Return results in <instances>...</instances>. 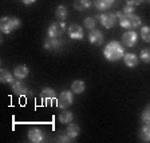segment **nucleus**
<instances>
[{
  "mask_svg": "<svg viewBox=\"0 0 150 143\" xmlns=\"http://www.w3.org/2000/svg\"><path fill=\"white\" fill-rule=\"evenodd\" d=\"M103 55L107 60L110 62H117L121 58H123L125 55V50H123V46H122L119 42H110L105 50H103Z\"/></svg>",
  "mask_w": 150,
  "mask_h": 143,
  "instance_id": "f257e3e1",
  "label": "nucleus"
},
{
  "mask_svg": "<svg viewBox=\"0 0 150 143\" xmlns=\"http://www.w3.org/2000/svg\"><path fill=\"white\" fill-rule=\"evenodd\" d=\"M117 16L119 18V25L126 30H134L138 28L142 23L141 18L135 13H122V12H117Z\"/></svg>",
  "mask_w": 150,
  "mask_h": 143,
  "instance_id": "f03ea898",
  "label": "nucleus"
},
{
  "mask_svg": "<svg viewBox=\"0 0 150 143\" xmlns=\"http://www.w3.org/2000/svg\"><path fill=\"white\" fill-rule=\"evenodd\" d=\"M22 25V22L18 18H11V16H4L0 20V30L3 34H9V32L18 30Z\"/></svg>",
  "mask_w": 150,
  "mask_h": 143,
  "instance_id": "7ed1b4c3",
  "label": "nucleus"
},
{
  "mask_svg": "<svg viewBox=\"0 0 150 143\" xmlns=\"http://www.w3.org/2000/svg\"><path fill=\"white\" fill-rule=\"evenodd\" d=\"M72 91H62L60 95L58 97V100H56V106L59 107V108H67L72 104L74 102V97H72Z\"/></svg>",
  "mask_w": 150,
  "mask_h": 143,
  "instance_id": "20e7f679",
  "label": "nucleus"
},
{
  "mask_svg": "<svg viewBox=\"0 0 150 143\" xmlns=\"http://www.w3.org/2000/svg\"><path fill=\"white\" fill-rule=\"evenodd\" d=\"M117 13L112 12H103L100 15H98V20L100 22V24L105 28H112L117 24Z\"/></svg>",
  "mask_w": 150,
  "mask_h": 143,
  "instance_id": "39448f33",
  "label": "nucleus"
},
{
  "mask_svg": "<svg viewBox=\"0 0 150 143\" xmlns=\"http://www.w3.org/2000/svg\"><path fill=\"white\" fill-rule=\"evenodd\" d=\"M66 30V24L63 22H55L48 27V36L50 37H59Z\"/></svg>",
  "mask_w": 150,
  "mask_h": 143,
  "instance_id": "423d86ee",
  "label": "nucleus"
},
{
  "mask_svg": "<svg viewBox=\"0 0 150 143\" xmlns=\"http://www.w3.org/2000/svg\"><path fill=\"white\" fill-rule=\"evenodd\" d=\"M11 88H12V92L15 94V95H18V97H24V95H27V94L30 95V91H28L27 86H25L20 79L13 80V83L11 84Z\"/></svg>",
  "mask_w": 150,
  "mask_h": 143,
  "instance_id": "0eeeda50",
  "label": "nucleus"
},
{
  "mask_svg": "<svg viewBox=\"0 0 150 143\" xmlns=\"http://www.w3.org/2000/svg\"><path fill=\"white\" fill-rule=\"evenodd\" d=\"M67 32H69V36L71 37V39H78V40H81V39H83L84 37V32H83V28L81 27L79 24H70L69 28H67Z\"/></svg>",
  "mask_w": 150,
  "mask_h": 143,
  "instance_id": "6e6552de",
  "label": "nucleus"
},
{
  "mask_svg": "<svg viewBox=\"0 0 150 143\" xmlns=\"http://www.w3.org/2000/svg\"><path fill=\"white\" fill-rule=\"evenodd\" d=\"M137 40H138V35L133 30H127L125 34L122 35V43L127 47H134Z\"/></svg>",
  "mask_w": 150,
  "mask_h": 143,
  "instance_id": "1a4fd4ad",
  "label": "nucleus"
},
{
  "mask_svg": "<svg viewBox=\"0 0 150 143\" xmlns=\"http://www.w3.org/2000/svg\"><path fill=\"white\" fill-rule=\"evenodd\" d=\"M40 98H42V100L44 102L46 106H50V104H52V102H55L56 94H55V91H54L52 88L47 87L40 92Z\"/></svg>",
  "mask_w": 150,
  "mask_h": 143,
  "instance_id": "9d476101",
  "label": "nucleus"
},
{
  "mask_svg": "<svg viewBox=\"0 0 150 143\" xmlns=\"http://www.w3.org/2000/svg\"><path fill=\"white\" fill-rule=\"evenodd\" d=\"M28 140L32 143H40L44 140V134L43 131L39 128H31L28 131Z\"/></svg>",
  "mask_w": 150,
  "mask_h": 143,
  "instance_id": "9b49d317",
  "label": "nucleus"
},
{
  "mask_svg": "<svg viewBox=\"0 0 150 143\" xmlns=\"http://www.w3.org/2000/svg\"><path fill=\"white\" fill-rule=\"evenodd\" d=\"M103 34L99 31V30H91V32L88 34V40H90L91 44H94V46H100V44L103 43Z\"/></svg>",
  "mask_w": 150,
  "mask_h": 143,
  "instance_id": "f8f14e48",
  "label": "nucleus"
},
{
  "mask_svg": "<svg viewBox=\"0 0 150 143\" xmlns=\"http://www.w3.org/2000/svg\"><path fill=\"white\" fill-rule=\"evenodd\" d=\"M62 43L63 42L62 40H59L58 37H50L48 36V39H46L44 40V48L46 50H48V51H55V50H58L60 46H62Z\"/></svg>",
  "mask_w": 150,
  "mask_h": 143,
  "instance_id": "ddd939ff",
  "label": "nucleus"
},
{
  "mask_svg": "<svg viewBox=\"0 0 150 143\" xmlns=\"http://www.w3.org/2000/svg\"><path fill=\"white\" fill-rule=\"evenodd\" d=\"M93 4L98 11H106L114 4V0H94Z\"/></svg>",
  "mask_w": 150,
  "mask_h": 143,
  "instance_id": "4468645a",
  "label": "nucleus"
},
{
  "mask_svg": "<svg viewBox=\"0 0 150 143\" xmlns=\"http://www.w3.org/2000/svg\"><path fill=\"white\" fill-rule=\"evenodd\" d=\"M28 74H30V70L25 67L24 64H20L18 66V67H15V70H13V75H15L16 79H24L28 76Z\"/></svg>",
  "mask_w": 150,
  "mask_h": 143,
  "instance_id": "2eb2a0df",
  "label": "nucleus"
},
{
  "mask_svg": "<svg viewBox=\"0 0 150 143\" xmlns=\"http://www.w3.org/2000/svg\"><path fill=\"white\" fill-rule=\"evenodd\" d=\"M72 119H74V114L70 110H63L59 114V122L62 125H69L72 122Z\"/></svg>",
  "mask_w": 150,
  "mask_h": 143,
  "instance_id": "dca6fc26",
  "label": "nucleus"
},
{
  "mask_svg": "<svg viewBox=\"0 0 150 143\" xmlns=\"http://www.w3.org/2000/svg\"><path fill=\"white\" fill-rule=\"evenodd\" d=\"M123 62H125V64L127 66V67L134 68L135 66L138 64V58L134 54H125V55H123Z\"/></svg>",
  "mask_w": 150,
  "mask_h": 143,
  "instance_id": "f3484780",
  "label": "nucleus"
},
{
  "mask_svg": "<svg viewBox=\"0 0 150 143\" xmlns=\"http://www.w3.org/2000/svg\"><path fill=\"white\" fill-rule=\"evenodd\" d=\"M13 76H15V75H12L8 70H1V71H0V80H1V83L12 84L13 83Z\"/></svg>",
  "mask_w": 150,
  "mask_h": 143,
  "instance_id": "a211bd4d",
  "label": "nucleus"
},
{
  "mask_svg": "<svg viewBox=\"0 0 150 143\" xmlns=\"http://www.w3.org/2000/svg\"><path fill=\"white\" fill-rule=\"evenodd\" d=\"M86 88V84L83 80H74L71 83V91L74 94H82Z\"/></svg>",
  "mask_w": 150,
  "mask_h": 143,
  "instance_id": "6ab92c4d",
  "label": "nucleus"
},
{
  "mask_svg": "<svg viewBox=\"0 0 150 143\" xmlns=\"http://www.w3.org/2000/svg\"><path fill=\"white\" fill-rule=\"evenodd\" d=\"M55 16L58 20H60V22H63V20H66V18L69 16V12H67V8H66L64 6H58L55 9Z\"/></svg>",
  "mask_w": 150,
  "mask_h": 143,
  "instance_id": "aec40b11",
  "label": "nucleus"
},
{
  "mask_svg": "<svg viewBox=\"0 0 150 143\" xmlns=\"http://www.w3.org/2000/svg\"><path fill=\"white\" fill-rule=\"evenodd\" d=\"M139 138L144 142H150V123H145V126L141 128Z\"/></svg>",
  "mask_w": 150,
  "mask_h": 143,
  "instance_id": "412c9836",
  "label": "nucleus"
},
{
  "mask_svg": "<svg viewBox=\"0 0 150 143\" xmlns=\"http://www.w3.org/2000/svg\"><path fill=\"white\" fill-rule=\"evenodd\" d=\"M91 7V0H75L74 8L78 11H84Z\"/></svg>",
  "mask_w": 150,
  "mask_h": 143,
  "instance_id": "4be33fe9",
  "label": "nucleus"
},
{
  "mask_svg": "<svg viewBox=\"0 0 150 143\" xmlns=\"http://www.w3.org/2000/svg\"><path fill=\"white\" fill-rule=\"evenodd\" d=\"M66 132L74 139V138H76L79 135V126L74 125V123H69V126L66 128Z\"/></svg>",
  "mask_w": 150,
  "mask_h": 143,
  "instance_id": "5701e85b",
  "label": "nucleus"
},
{
  "mask_svg": "<svg viewBox=\"0 0 150 143\" xmlns=\"http://www.w3.org/2000/svg\"><path fill=\"white\" fill-rule=\"evenodd\" d=\"M141 119H142L144 123H150V104H147V106L145 107V110L142 111Z\"/></svg>",
  "mask_w": 150,
  "mask_h": 143,
  "instance_id": "b1692460",
  "label": "nucleus"
},
{
  "mask_svg": "<svg viewBox=\"0 0 150 143\" xmlns=\"http://www.w3.org/2000/svg\"><path fill=\"white\" fill-rule=\"evenodd\" d=\"M141 37H142L145 42L150 43V27L145 25V27L141 28Z\"/></svg>",
  "mask_w": 150,
  "mask_h": 143,
  "instance_id": "393cba45",
  "label": "nucleus"
},
{
  "mask_svg": "<svg viewBox=\"0 0 150 143\" xmlns=\"http://www.w3.org/2000/svg\"><path fill=\"white\" fill-rule=\"evenodd\" d=\"M141 60L145 63H150V48H145L141 51Z\"/></svg>",
  "mask_w": 150,
  "mask_h": 143,
  "instance_id": "a878e982",
  "label": "nucleus"
},
{
  "mask_svg": "<svg viewBox=\"0 0 150 143\" xmlns=\"http://www.w3.org/2000/svg\"><path fill=\"white\" fill-rule=\"evenodd\" d=\"M95 24H97V22H95V19L94 18H86L84 19V27L87 28V30H94V28H95Z\"/></svg>",
  "mask_w": 150,
  "mask_h": 143,
  "instance_id": "bb28decb",
  "label": "nucleus"
},
{
  "mask_svg": "<svg viewBox=\"0 0 150 143\" xmlns=\"http://www.w3.org/2000/svg\"><path fill=\"white\" fill-rule=\"evenodd\" d=\"M58 142H60V143H64V142H71L72 140V138L70 137L69 134H67V132H66V134H59L58 135Z\"/></svg>",
  "mask_w": 150,
  "mask_h": 143,
  "instance_id": "cd10ccee",
  "label": "nucleus"
},
{
  "mask_svg": "<svg viewBox=\"0 0 150 143\" xmlns=\"http://www.w3.org/2000/svg\"><path fill=\"white\" fill-rule=\"evenodd\" d=\"M133 11H134V6L127 4V6H125V8H123V11H122V13H133Z\"/></svg>",
  "mask_w": 150,
  "mask_h": 143,
  "instance_id": "c85d7f7f",
  "label": "nucleus"
},
{
  "mask_svg": "<svg viewBox=\"0 0 150 143\" xmlns=\"http://www.w3.org/2000/svg\"><path fill=\"white\" fill-rule=\"evenodd\" d=\"M126 3L130 4V6H139V4L144 3V0H126Z\"/></svg>",
  "mask_w": 150,
  "mask_h": 143,
  "instance_id": "c756f323",
  "label": "nucleus"
},
{
  "mask_svg": "<svg viewBox=\"0 0 150 143\" xmlns=\"http://www.w3.org/2000/svg\"><path fill=\"white\" fill-rule=\"evenodd\" d=\"M22 1H23V3H24V4H27V6H28V4H32V3H35L36 0H22Z\"/></svg>",
  "mask_w": 150,
  "mask_h": 143,
  "instance_id": "7c9ffc66",
  "label": "nucleus"
},
{
  "mask_svg": "<svg viewBox=\"0 0 150 143\" xmlns=\"http://www.w3.org/2000/svg\"><path fill=\"white\" fill-rule=\"evenodd\" d=\"M149 1H150V0H149Z\"/></svg>",
  "mask_w": 150,
  "mask_h": 143,
  "instance_id": "2f4dec72",
  "label": "nucleus"
}]
</instances>
